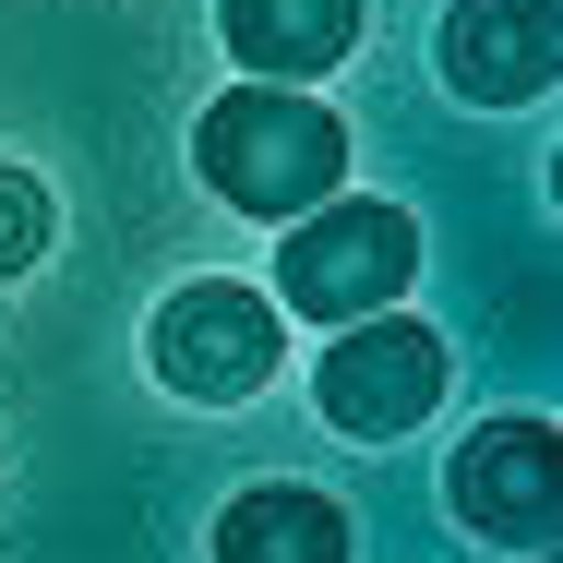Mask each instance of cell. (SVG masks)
I'll list each match as a JSON object with an SVG mask.
<instances>
[{
	"label": "cell",
	"mask_w": 563,
	"mask_h": 563,
	"mask_svg": "<svg viewBox=\"0 0 563 563\" xmlns=\"http://www.w3.org/2000/svg\"><path fill=\"white\" fill-rule=\"evenodd\" d=\"M192 156H205V192H228L240 217H312L347 180V120L324 97H288V85H240L205 109Z\"/></svg>",
	"instance_id": "obj_1"
},
{
	"label": "cell",
	"mask_w": 563,
	"mask_h": 563,
	"mask_svg": "<svg viewBox=\"0 0 563 563\" xmlns=\"http://www.w3.org/2000/svg\"><path fill=\"white\" fill-rule=\"evenodd\" d=\"M408 276H420V228H408V205L324 192L312 217H288V240H276V288H288L300 324H360V312H384Z\"/></svg>",
	"instance_id": "obj_2"
},
{
	"label": "cell",
	"mask_w": 563,
	"mask_h": 563,
	"mask_svg": "<svg viewBox=\"0 0 563 563\" xmlns=\"http://www.w3.org/2000/svg\"><path fill=\"white\" fill-rule=\"evenodd\" d=\"M276 347H288V312H276L264 288L205 276V288H168V312H156L144 360H156L168 396H192V408H240V396L276 384Z\"/></svg>",
	"instance_id": "obj_3"
},
{
	"label": "cell",
	"mask_w": 563,
	"mask_h": 563,
	"mask_svg": "<svg viewBox=\"0 0 563 563\" xmlns=\"http://www.w3.org/2000/svg\"><path fill=\"white\" fill-rule=\"evenodd\" d=\"M432 396H444V336L408 324L396 300L360 312V324L324 347V372H312V408L336 420L347 444H396L408 420H432Z\"/></svg>",
	"instance_id": "obj_4"
},
{
	"label": "cell",
	"mask_w": 563,
	"mask_h": 563,
	"mask_svg": "<svg viewBox=\"0 0 563 563\" xmlns=\"http://www.w3.org/2000/svg\"><path fill=\"white\" fill-rule=\"evenodd\" d=\"M444 504L467 540H492V552H552L563 540V444L552 420H492V432H467L444 467Z\"/></svg>",
	"instance_id": "obj_5"
},
{
	"label": "cell",
	"mask_w": 563,
	"mask_h": 563,
	"mask_svg": "<svg viewBox=\"0 0 563 563\" xmlns=\"http://www.w3.org/2000/svg\"><path fill=\"white\" fill-rule=\"evenodd\" d=\"M432 48H444V85L467 109H528L563 60V24H552V0H444Z\"/></svg>",
	"instance_id": "obj_6"
},
{
	"label": "cell",
	"mask_w": 563,
	"mask_h": 563,
	"mask_svg": "<svg viewBox=\"0 0 563 563\" xmlns=\"http://www.w3.org/2000/svg\"><path fill=\"white\" fill-rule=\"evenodd\" d=\"M217 24L264 85H312V73H336L360 48V0H228Z\"/></svg>",
	"instance_id": "obj_7"
},
{
	"label": "cell",
	"mask_w": 563,
	"mask_h": 563,
	"mask_svg": "<svg viewBox=\"0 0 563 563\" xmlns=\"http://www.w3.org/2000/svg\"><path fill=\"white\" fill-rule=\"evenodd\" d=\"M217 552H228V563H264V552L336 563V552H347V516L324 504V492H300V479H264V492H240V504L217 516Z\"/></svg>",
	"instance_id": "obj_8"
},
{
	"label": "cell",
	"mask_w": 563,
	"mask_h": 563,
	"mask_svg": "<svg viewBox=\"0 0 563 563\" xmlns=\"http://www.w3.org/2000/svg\"><path fill=\"white\" fill-rule=\"evenodd\" d=\"M48 252V192H36V168H0V276H24Z\"/></svg>",
	"instance_id": "obj_9"
}]
</instances>
